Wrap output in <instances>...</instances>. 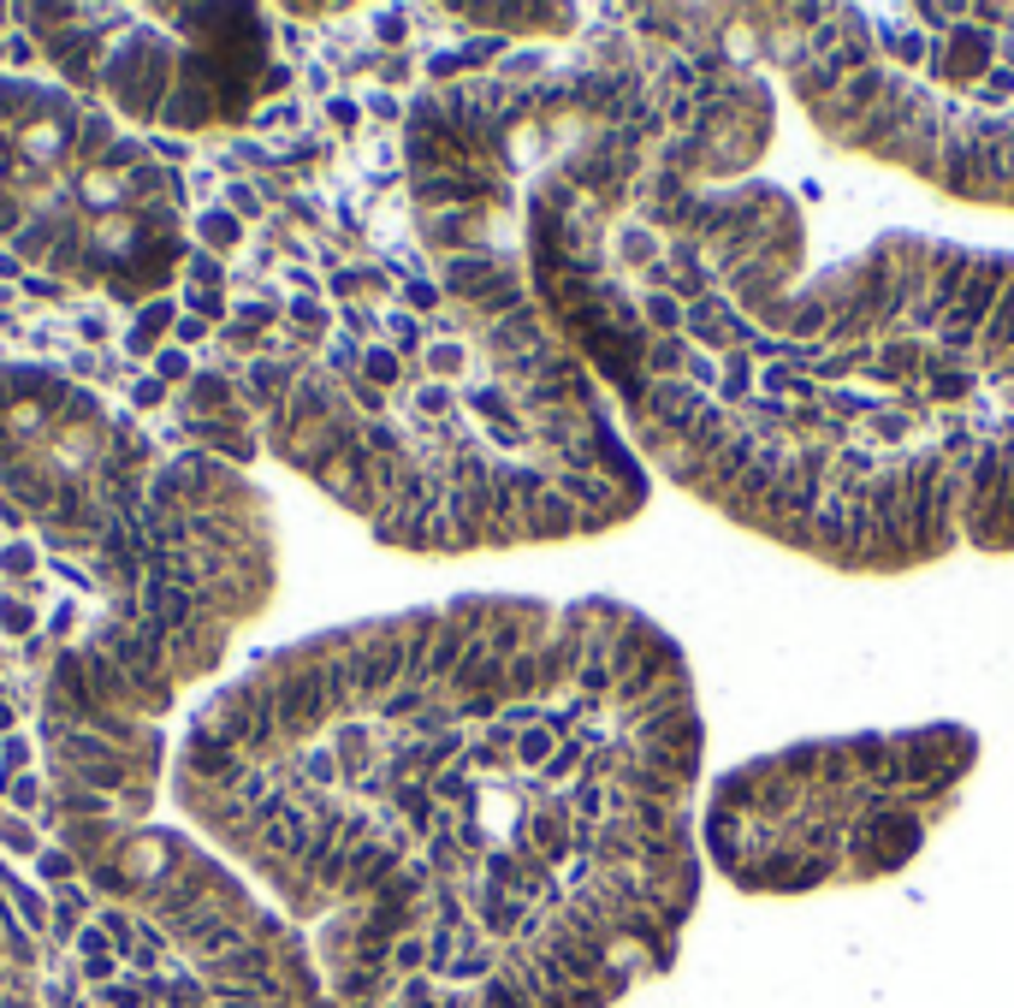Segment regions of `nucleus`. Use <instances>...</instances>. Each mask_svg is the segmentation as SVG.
Listing matches in <instances>:
<instances>
[{"mask_svg": "<svg viewBox=\"0 0 1014 1008\" xmlns=\"http://www.w3.org/2000/svg\"><path fill=\"white\" fill-rule=\"evenodd\" d=\"M19 250L24 255H48V250H54V226H48V220H42V226H24L19 232Z\"/></svg>", "mask_w": 1014, "mask_h": 1008, "instance_id": "15", "label": "nucleus"}, {"mask_svg": "<svg viewBox=\"0 0 1014 1008\" xmlns=\"http://www.w3.org/2000/svg\"><path fill=\"white\" fill-rule=\"evenodd\" d=\"M202 333H209V320H179V338H184V345H196Z\"/></svg>", "mask_w": 1014, "mask_h": 1008, "instance_id": "26", "label": "nucleus"}, {"mask_svg": "<svg viewBox=\"0 0 1014 1008\" xmlns=\"http://www.w3.org/2000/svg\"><path fill=\"white\" fill-rule=\"evenodd\" d=\"M12 226H19V208H12V196L0 191V232H12Z\"/></svg>", "mask_w": 1014, "mask_h": 1008, "instance_id": "25", "label": "nucleus"}, {"mask_svg": "<svg viewBox=\"0 0 1014 1008\" xmlns=\"http://www.w3.org/2000/svg\"><path fill=\"white\" fill-rule=\"evenodd\" d=\"M0 659H7V653H0Z\"/></svg>", "mask_w": 1014, "mask_h": 1008, "instance_id": "29", "label": "nucleus"}, {"mask_svg": "<svg viewBox=\"0 0 1014 1008\" xmlns=\"http://www.w3.org/2000/svg\"><path fill=\"white\" fill-rule=\"evenodd\" d=\"M0 843H7L12 854H42V848H37V836H30V825H24V818H0Z\"/></svg>", "mask_w": 1014, "mask_h": 1008, "instance_id": "13", "label": "nucleus"}, {"mask_svg": "<svg viewBox=\"0 0 1014 1008\" xmlns=\"http://www.w3.org/2000/svg\"><path fill=\"white\" fill-rule=\"evenodd\" d=\"M191 279L196 285H220V262H214V255H191Z\"/></svg>", "mask_w": 1014, "mask_h": 1008, "instance_id": "21", "label": "nucleus"}, {"mask_svg": "<svg viewBox=\"0 0 1014 1008\" xmlns=\"http://www.w3.org/2000/svg\"><path fill=\"white\" fill-rule=\"evenodd\" d=\"M0 629H7V635H30V629H37V605L30 600H0Z\"/></svg>", "mask_w": 1014, "mask_h": 1008, "instance_id": "12", "label": "nucleus"}, {"mask_svg": "<svg viewBox=\"0 0 1014 1008\" xmlns=\"http://www.w3.org/2000/svg\"><path fill=\"white\" fill-rule=\"evenodd\" d=\"M37 801H42V777L19 772V777H12V807H24V813H30V807H37Z\"/></svg>", "mask_w": 1014, "mask_h": 1008, "instance_id": "16", "label": "nucleus"}, {"mask_svg": "<svg viewBox=\"0 0 1014 1008\" xmlns=\"http://www.w3.org/2000/svg\"><path fill=\"white\" fill-rule=\"evenodd\" d=\"M131 161H143V149H136L131 136H125V143H113L108 155H101V166H131Z\"/></svg>", "mask_w": 1014, "mask_h": 1008, "instance_id": "18", "label": "nucleus"}, {"mask_svg": "<svg viewBox=\"0 0 1014 1008\" xmlns=\"http://www.w3.org/2000/svg\"><path fill=\"white\" fill-rule=\"evenodd\" d=\"M831 149L1014 214V7H718Z\"/></svg>", "mask_w": 1014, "mask_h": 1008, "instance_id": "3", "label": "nucleus"}, {"mask_svg": "<svg viewBox=\"0 0 1014 1008\" xmlns=\"http://www.w3.org/2000/svg\"><path fill=\"white\" fill-rule=\"evenodd\" d=\"M184 434H191V439H209V446H220V451H232V457H250V451H255V439L244 434V427H214V421H184Z\"/></svg>", "mask_w": 1014, "mask_h": 1008, "instance_id": "8", "label": "nucleus"}, {"mask_svg": "<svg viewBox=\"0 0 1014 1008\" xmlns=\"http://www.w3.org/2000/svg\"><path fill=\"white\" fill-rule=\"evenodd\" d=\"M973 765L978 736L950 717L771 747L707 790L700 854L742 896L896 878L961 807Z\"/></svg>", "mask_w": 1014, "mask_h": 1008, "instance_id": "4", "label": "nucleus"}, {"mask_svg": "<svg viewBox=\"0 0 1014 1008\" xmlns=\"http://www.w3.org/2000/svg\"><path fill=\"white\" fill-rule=\"evenodd\" d=\"M214 113H220V95L209 90V83L179 78V90L166 95V108H161V125H184V131H196V125H209Z\"/></svg>", "mask_w": 1014, "mask_h": 1008, "instance_id": "6", "label": "nucleus"}, {"mask_svg": "<svg viewBox=\"0 0 1014 1008\" xmlns=\"http://www.w3.org/2000/svg\"><path fill=\"white\" fill-rule=\"evenodd\" d=\"M0 730H12V706H7V700H0Z\"/></svg>", "mask_w": 1014, "mask_h": 1008, "instance_id": "28", "label": "nucleus"}, {"mask_svg": "<svg viewBox=\"0 0 1014 1008\" xmlns=\"http://www.w3.org/2000/svg\"><path fill=\"white\" fill-rule=\"evenodd\" d=\"M166 65H173V60H166L161 37H136L125 54L108 65V83H113L119 108L136 113V119H161V108H166Z\"/></svg>", "mask_w": 1014, "mask_h": 1008, "instance_id": "5", "label": "nucleus"}, {"mask_svg": "<svg viewBox=\"0 0 1014 1008\" xmlns=\"http://www.w3.org/2000/svg\"><path fill=\"white\" fill-rule=\"evenodd\" d=\"M54 267H60V273H78V237H72V232H65L60 244H54Z\"/></svg>", "mask_w": 1014, "mask_h": 1008, "instance_id": "20", "label": "nucleus"}, {"mask_svg": "<svg viewBox=\"0 0 1014 1008\" xmlns=\"http://www.w3.org/2000/svg\"><path fill=\"white\" fill-rule=\"evenodd\" d=\"M37 873H42L48 884H72V878H78L72 848H42V854H37Z\"/></svg>", "mask_w": 1014, "mask_h": 1008, "instance_id": "11", "label": "nucleus"}, {"mask_svg": "<svg viewBox=\"0 0 1014 1008\" xmlns=\"http://www.w3.org/2000/svg\"><path fill=\"white\" fill-rule=\"evenodd\" d=\"M196 232H202V244H209V250H232L237 237H244V226L232 220V208H214V214H202V220H196Z\"/></svg>", "mask_w": 1014, "mask_h": 1008, "instance_id": "9", "label": "nucleus"}, {"mask_svg": "<svg viewBox=\"0 0 1014 1008\" xmlns=\"http://www.w3.org/2000/svg\"><path fill=\"white\" fill-rule=\"evenodd\" d=\"M232 208H237V214H255L262 202H255V191H244V184H232Z\"/></svg>", "mask_w": 1014, "mask_h": 1008, "instance_id": "24", "label": "nucleus"}, {"mask_svg": "<svg viewBox=\"0 0 1014 1008\" xmlns=\"http://www.w3.org/2000/svg\"><path fill=\"white\" fill-rule=\"evenodd\" d=\"M154 368H161V380H184V374H191L184 350H161V356H154Z\"/></svg>", "mask_w": 1014, "mask_h": 1008, "instance_id": "17", "label": "nucleus"}, {"mask_svg": "<svg viewBox=\"0 0 1014 1008\" xmlns=\"http://www.w3.org/2000/svg\"><path fill=\"white\" fill-rule=\"evenodd\" d=\"M108 119H90V125H83V155H95V149H108Z\"/></svg>", "mask_w": 1014, "mask_h": 1008, "instance_id": "19", "label": "nucleus"}, {"mask_svg": "<svg viewBox=\"0 0 1014 1008\" xmlns=\"http://www.w3.org/2000/svg\"><path fill=\"white\" fill-rule=\"evenodd\" d=\"M718 7H581L528 95L523 262L647 469L842 576L1014 552V250L807 255Z\"/></svg>", "mask_w": 1014, "mask_h": 1008, "instance_id": "1", "label": "nucleus"}, {"mask_svg": "<svg viewBox=\"0 0 1014 1008\" xmlns=\"http://www.w3.org/2000/svg\"><path fill=\"white\" fill-rule=\"evenodd\" d=\"M0 570H12V576H30V570H37V552H30L24 540L0 546Z\"/></svg>", "mask_w": 1014, "mask_h": 1008, "instance_id": "14", "label": "nucleus"}, {"mask_svg": "<svg viewBox=\"0 0 1014 1008\" xmlns=\"http://www.w3.org/2000/svg\"><path fill=\"white\" fill-rule=\"evenodd\" d=\"M214 404H232V380H220V374H196V380H191V409H214Z\"/></svg>", "mask_w": 1014, "mask_h": 1008, "instance_id": "10", "label": "nucleus"}, {"mask_svg": "<svg viewBox=\"0 0 1014 1008\" xmlns=\"http://www.w3.org/2000/svg\"><path fill=\"white\" fill-rule=\"evenodd\" d=\"M191 309L214 320V315H220V297H214V292H191Z\"/></svg>", "mask_w": 1014, "mask_h": 1008, "instance_id": "23", "label": "nucleus"}, {"mask_svg": "<svg viewBox=\"0 0 1014 1008\" xmlns=\"http://www.w3.org/2000/svg\"><path fill=\"white\" fill-rule=\"evenodd\" d=\"M326 724L255 760L237 848L338 1008H617L700 908L694 664L623 600H463L308 641Z\"/></svg>", "mask_w": 1014, "mask_h": 1008, "instance_id": "2", "label": "nucleus"}, {"mask_svg": "<svg viewBox=\"0 0 1014 1008\" xmlns=\"http://www.w3.org/2000/svg\"><path fill=\"white\" fill-rule=\"evenodd\" d=\"M131 398H136V404H161L166 391H161V380H136V386H131Z\"/></svg>", "mask_w": 1014, "mask_h": 1008, "instance_id": "22", "label": "nucleus"}, {"mask_svg": "<svg viewBox=\"0 0 1014 1008\" xmlns=\"http://www.w3.org/2000/svg\"><path fill=\"white\" fill-rule=\"evenodd\" d=\"M19 267H24L19 255H0V279H19Z\"/></svg>", "mask_w": 1014, "mask_h": 1008, "instance_id": "27", "label": "nucleus"}, {"mask_svg": "<svg viewBox=\"0 0 1014 1008\" xmlns=\"http://www.w3.org/2000/svg\"><path fill=\"white\" fill-rule=\"evenodd\" d=\"M173 315H179L173 303H149V309L136 315V327L125 333V350H131V356H149L154 338H161V327H173Z\"/></svg>", "mask_w": 1014, "mask_h": 1008, "instance_id": "7", "label": "nucleus"}]
</instances>
